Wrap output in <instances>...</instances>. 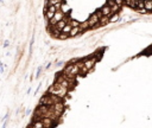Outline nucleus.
Wrapping results in <instances>:
<instances>
[{
	"instance_id": "1",
	"label": "nucleus",
	"mask_w": 152,
	"mask_h": 128,
	"mask_svg": "<svg viewBox=\"0 0 152 128\" xmlns=\"http://www.w3.org/2000/svg\"><path fill=\"white\" fill-rule=\"evenodd\" d=\"M48 92L51 94V95H56V96H58L61 99H64L67 96V94H68V89L63 88L62 85H60L58 83H55L54 85H51L49 88V91Z\"/></svg>"
},
{
	"instance_id": "2",
	"label": "nucleus",
	"mask_w": 152,
	"mask_h": 128,
	"mask_svg": "<svg viewBox=\"0 0 152 128\" xmlns=\"http://www.w3.org/2000/svg\"><path fill=\"white\" fill-rule=\"evenodd\" d=\"M96 61H98V59H96L95 57H93V58H90V59H87L86 62H83V65H82V68L80 69V73H82V75L87 73L90 69L95 65Z\"/></svg>"
},
{
	"instance_id": "3",
	"label": "nucleus",
	"mask_w": 152,
	"mask_h": 128,
	"mask_svg": "<svg viewBox=\"0 0 152 128\" xmlns=\"http://www.w3.org/2000/svg\"><path fill=\"white\" fill-rule=\"evenodd\" d=\"M99 20H100V17L98 16V13H95V14H93V16L87 20V23H88L89 26H96L99 24Z\"/></svg>"
},
{
	"instance_id": "4",
	"label": "nucleus",
	"mask_w": 152,
	"mask_h": 128,
	"mask_svg": "<svg viewBox=\"0 0 152 128\" xmlns=\"http://www.w3.org/2000/svg\"><path fill=\"white\" fill-rule=\"evenodd\" d=\"M41 104H44V106H54L50 95H45V96H43V97L41 99Z\"/></svg>"
},
{
	"instance_id": "5",
	"label": "nucleus",
	"mask_w": 152,
	"mask_h": 128,
	"mask_svg": "<svg viewBox=\"0 0 152 128\" xmlns=\"http://www.w3.org/2000/svg\"><path fill=\"white\" fill-rule=\"evenodd\" d=\"M41 121H42V123H43V127L44 128H51L52 126H54V121L50 119H48V118H42L41 119Z\"/></svg>"
},
{
	"instance_id": "6",
	"label": "nucleus",
	"mask_w": 152,
	"mask_h": 128,
	"mask_svg": "<svg viewBox=\"0 0 152 128\" xmlns=\"http://www.w3.org/2000/svg\"><path fill=\"white\" fill-rule=\"evenodd\" d=\"M83 32V30L80 27V26H74V27L71 28V31L69 32V35L68 36L70 37H76L77 35H80V33H82Z\"/></svg>"
},
{
	"instance_id": "7",
	"label": "nucleus",
	"mask_w": 152,
	"mask_h": 128,
	"mask_svg": "<svg viewBox=\"0 0 152 128\" xmlns=\"http://www.w3.org/2000/svg\"><path fill=\"white\" fill-rule=\"evenodd\" d=\"M108 23H109V16H101L98 25H100V26H105V25H107Z\"/></svg>"
},
{
	"instance_id": "8",
	"label": "nucleus",
	"mask_w": 152,
	"mask_h": 128,
	"mask_svg": "<svg viewBox=\"0 0 152 128\" xmlns=\"http://www.w3.org/2000/svg\"><path fill=\"white\" fill-rule=\"evenodd\" d=\"M65 25H67V18L64 17V19H63V20H61V21H58V23H57L56 25H54V27H55V28H57V30H60V31H61V30H62V28L64 27V26H65Z\"/></svg>"
},
{
	"instance_id": "9",
	"label": "nucleus",
	"mask_w": 152,
	"mask_h": 128,
	"mask_svg": "<svg viewBox=\"0 0 152 128\" xmlns=\"http://www.w3.org/2000/svg\"><path fill=\"white\" fill-rule=\"evenodd\" d=\"M100 13H101V16H111V7L108 5L103 6L102 9H100Z\"/></svg>"
},
{
	"instance_id": "10",
	"label": "nucleus",
	"mask_w": 152,
	"mask_h": 128,
	"mask_svg": "<svg viewBox=\"0 0 152 128\" xmlns=\"http://www.w3.org/2000/svg\"><path fill=\"white\" fill-rule=\"evenodd\" d=\"M144 9L146 11H152V0H144Z\"/></svg>"
},
{
	"instance_id": "11",
	"label": "nucleus",
	"mask_w": 152,
	"mask_h": 128,
	"mask_svg": "<svg viewBox=\"0 0 152 128\" xmlns=\"http://www.w3.org/2000/svg\"><path fill=\"white\" fill-rule=\"evenodd\" d=\"M120 7H121V6H119V5H116V4H114L113 6H111V16L118 13V11H120Z\"/></svg>"
},
{
	"instance_id": "12",
	"label": "nucleus",
	"mask_w": 152,
	"mask_h": 128,
	"mask_svg": "<svg viewBox=\"0 0 152 128\" xmlns=\"http://www.w3.org/2000/svg\"><path fill=\"white\" fill-rule=\"evenodd\" d=\"M60 4H63V0H48V6H55Z\"/></svg>"
},
{
	"instance_id": "13",
	"label": "nucleus",
	"mask_w": 152,
	"mask_h": 128,
	"mask_svg": "<svg viewBox=\"0 0 152 128\" xmlns=\"http://www.w3.org/2000/svg\"><path fill=\"white\" fill-rule=\"evenodd\" d=\"M50 95V97H51V101H52V103L56 104V103H60V102H62V99L61 97H58V96H56V95H51V94H49Z\"/></svg>"
},
{
	"instance_id": "14",
	"label": "nucleus",
	"mask_w": 152,
	"mask_h": 128,
	"mask_svg": "<svg viewBox=\"0 0 152 128\" xmlns=\"http://www.w3.org/2000/svg\"><path fill=\"white\" fill-rule=\"evenodd\" d=\"M32 126H33L35 128H44V127H43V123H42V121H41V120L35 121V122L32 123Z\"/></svg>"
},
{
	"instance_id": "15",
	"label": "nucleus",
	"mask_w": 152,
	"mask_h": 128,
	"mask_svg": "<svg viewBox=\"0 0 152 128\" xmlns=\"http://www.w3.org/2000/svg\"><path fill=\"white\" fill-rule=\"evenodd\" d=\"M135 1L137 0H124V2H125L126 5H128V6H131V7H133L135 6Z\"/></svg>"
},
{
	"instance_id": "16",
	"label": "nucleus",
	"mask_w": 152,
	"mask_h": 128,
	"mask_svg": "<svg viewBox=\"0 0 152 128\" xmlns=\"http://www.w3.org/2000/svg\"><path fill=\"white\" fill-rule=\"evenodd\" d=\"M119 19V14L115 13V14H112V16H109V21H112V23H114Z\"/></svg>"
},
{
	"instance_id": "17",
	"label": "nucleus",
	"mask_w": 152,
	"mask_h": 128,
	"mask_svg": "<svg viewBox=\"0 0 152 128\" xmlns=\"http://www.w3.org/2000/svg\"><path fill=\"white\" fill-rule=\"evenodd\" d=\"M114 2H115L116 5H119V6H121V5L124 4V0H114Z\"/></svg>"
},
{
	"instance_id": "18",
	"label": "nucleus",
	"mask_w": 152,
	"mask_h": 128,
	"mask_svg": "<svg viewBox=\"0 0 152 128\" xmlns=\"http://www.w3.org/2000/svg\"><path fill=\"white\" fill-rule=\"evenodd\" d=\"M107 4H108V6L111 7V6H113V5H114L115 2H114V0H108V1H107Z\"/></svg>"
},
{
	"instance_id": "19",
	"label": "nucleus",
	"mask_w": 152,
	"mask_h": 128,
	"mask_svg": "<svg viewBox=\"0 0 152 128\" xmlns=\"http://www.w3.org/2000/svg\"><path fill=\"white\" fill-rule=\"evenodd\" d=\"M27 128H35V127H33V126L31 125V126H29V127H27Z\"/></svg>"
}]
</instances>
